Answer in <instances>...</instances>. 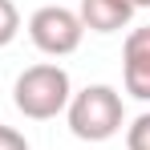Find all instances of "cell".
I'll return each instance as SVG.
<instances>
[{
	"instance_id": "9",
	"label": "cell",
	"mask_w": 150,
	"mask_h": 150,
	"mask_svg": "<svg viewBox=\"0 0 150 150\" xmlns=\"http://www.w3.org/2000/svg\"><path fill=\"white\" fill-rule=\"evenodd\" d=\"M130 4H134V8H150V0H130Z\"/></svg>"
},
{
	"instance_id": "4",
	"label": "cell",
	"mask_w": 150,
	"mask_h": 150,
	"mask_svg": "<svg viewBox=\"0 0 150 150\" xmlns=\"http://www.w3.org/2000/svg\"><path fill=\"white\" fill-rule=\"evenodd\" d=\"M122 77H126V93L138 101H150V25L130 28L122 45Z\"/></svg>"
},
{
	"instance_id": "6",
	"label": "cell",
	"mask_w": 150,
	"mask_h": 150,
	"mask_svg": "<svg viewBox=\"0 0 150 150\" xmlns=\"http://www.w3.org/2000/svg\"><path fill=\"white\" fill-rule=\"evenodd\" d=\"M16 33H21V12H16V4H12V0H0V49L12 45Z\"/></svg>"
},
{
	"instance_id": "1",
	"label": "cell",
	"mask_w": 150,
	"mask_h": 150,
	"mask_svg": "<svg viewBox=\"0 0 150 150\" xmlns=\"http://www.w3.org/2000/svg\"><path fill=\"white\" fill-rule=\"evenodd\" d=\"M65 118H69L73 138H81V142H110L126 122V105H122V93L114 85H85L81 93L69 98Z\"/></svg>"
},
{
	"instance_id": "5",
	"label": "cell",
	"mask_w": 150,
	"mask_h": 150,
	"mask_svg": "<svg viewBox=\"0 0 150 150\" xmlns=\"http://www.w3.org/2000/svg\"><path fill=\"white\" fill-rule=\"evenodd\" d=\"M130 16H134L130 0H81L77 8V21L89 33H118L130 25Z\"/></svg>"
},
{
	"instance_id": "8",
	"label": "cell",
	"mask_w": 150,
	"mask_h": 150,
	"mask_svg": "<svg viewBox=\"0 0 150 150\" xmlns=\"http://www.w3.org/2000/svg\"><path fill=\"white\" fill-rule=\"evenodd\" d=\"M0 150H28V142H25V134H21V130L0 126Z\"/></svg>"
},
{
	"instance_id": "2",
	"label": "cell",
	"mask_w": 150,
	"mask_h": 150,
	"mask_svg": "<svg viewBox=\"0 0 150 150\" xmlns=\"http://www.w3.org/2000/svg\"><path fill=\"white\" fill-rule=\"evenodd\" d=\"M73 98V85H69V73L61 69V65H28L25 73L16 77V85H12V105L33 118V122H49L57 118L65 105Z\"/></svg>"
},
{
	"instance_id": "3",
	"label": "cell",
	"mask_w": 150,
	"mask_h": 150,
	"mask_svg": "<svg viewBox=\"0 0 150 150\" xmlns=\"http://www.w3.org/2000/svg\"><path fill=\"white\" fill-rule=\"evenodd\" d=\"M28 37L33 45L45 53V57H69L77 53L81 37H85V25L77 21V12L61 8V4H45L28 16Z\"/></svg>"
},
{
	"instance_id": "7",
	"label": "cell",
	"mask_w": 150,
	"mask_h": 150,
	"mask_svg": "<svg viewBox=\"0 0 150 150\" xmlns=\"http://www.w3.org/2000/svg\"><path fill=\"white\" fill-rule=\"evenodd\" d=\"M126 150H150V110L126 126Z\"/></svg>"
}]
</instances>
